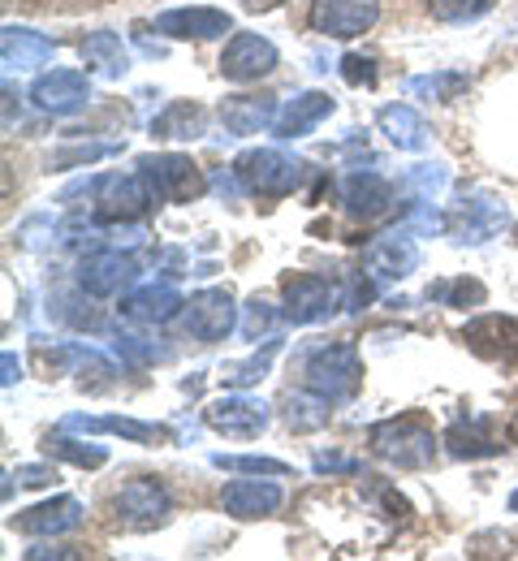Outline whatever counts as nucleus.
Returning <instances> with one entry per match:
<instances>
[{"mask_svg": "<svg viewBox=\"0 0 518 561\" xmlns=\"http://www.w3.org/2000/svg\"><path fill=\"white\" fill-rule=\"evenodd\" d=\"M298 376H302V389H311L337 407V402H350L359 393L364 358L350 342H315L298 354Z\"/></svg>", "mask_w": 518, "mask_h": 561, "instance_id": "f257e3e1", "label": "nucleus"}, {"mask_svg": "<svg viewBox=\"0 0 518 561\" xmlns=\"http://www.w3.org/2000/svg\"><path fill=\"white\" fill-rule=\"evenodd\" d=\"M307 160L286 156L277 147H251L233 160V178L242 182L246 195H264V199H286L307 182Z\"/></svg>", "mask_w": 518, "mask_h": 561, "instance_id": "f03ea898", "label": "nucleus"}, {"mask_svg": "<svg viewBox=\"0 0 518 561\" xmlns=\"http://www.w3.org/2000/svg\"><path fill=\"white\" fill-rule=\"evenodd\" d=\"M156 204L160 199H156L143 169H135V173H104V178H95V208H91V216L100 225H139Z\"/></svg>", "mask_w": 518, "mask_h": 561, "instance_id": "7ed1b4c3", "label": "nucleus"}, {"mask_svg": "<svg viewBox=\"0 0 518 561\" xmlns=\"http://www.w3.org/2000/svg\"><path fill=\"white\" fill-rule=\"evenodd\" d=\"M368 445L376 458H384V462H393V467H402V471H424V467H433V458H437V436H433V427H424V423H415V420L371 423Z\"/></svg>", "mask_w": 518, "mask_h": 561, "instance_id": "20e7f679", "label": "nucleus"}, {"mask_svg": "<svg viewBox=\"0 0 518 561\" xmlns=\"http://www.w3.org/2000/svg\"><path fill=\"white\" fill-rule=\"evenodd\" d=\"M510 225V211L497 195L484 191H462L453 204H445V233L453 242H488Z\"/></svg>", "mask_w": 518, "mask_h": 561, "instance_id": "39448f33", "label": "nucleus"}, {"mask_svg": "<svg viewBox=\"0 0 518 561\" xmlns=\"http://www.w3.org/2000/svg\"><path fill=\"white\" fill-rule=\"evenodd\" d=\"M139 169L148 173L151 191L160 204H191L208 191V178L204 169L182 156V151H160V156H139Z\"/></svg>", "mask_w": 518, "mask_h": 561, "instance_id": "423d86ee", "label": "nucleus"}, {"mask_svg": "<svg viewBox=\"0 0 518 561\" xmlns=\"http://www.w3.org/2000/svg\"><path fill=\"white\" fill-rule=\"evenodd\" d=\"M74 280L91 298H117V294H130V285L139 280V260L117 247H95L78 260Z\"/></svg>", "mask_w": 518, "mask_h": 561, "instance_id": "0eeeda50", "label": "nucleus"}, {"mask_svg": "<svg viewBox=\"0 0 518 561\" xmlns=\"http://www.w3.org/2000/svg\"><path fill=\"white\" fill-rule=\"evenodd\" d=\"M337 307H346L342 285L320 273H298L286 280V320L290 324H324Z\"/></svg>", "mask_w": 518, "mask_h": 561, "instance_id": "6e6552de", "label": "nucleus"}, {"mask_svg": "<svg viewBox=\"0 0 518 561\" xmlns=\"http://www.w3.org/2000/svg\"><path fill=\"white\" fill-rule=\"evenodd\" d=\"M113 514H117V527H126V531H151V527L169 523L173 501H169V489L156 480H130L113 496Z\"/></svg>", "mask_w": 518, "mask_h": 561, "instance_id": "1a4fd4ad", "label": "nucleus"}, {"mask_svg": "<svg viewBox=\"0 0 518 561\" xmlns=\"http://www.w3.org/2000/svg\"><path fill=\"white\" fill-rule=\"evenodd\" d=\"M415 268H419V247H415V233H406V229H393L384 238H371L368 251H364V273L380 289L393 285V280L411 277Z\"/></svg>", "mask_w": 518, "mask_h": 561, "instance_id": "9d476101", "label": "nucleus"}, {"mask_svg": "<svg viewBox=\"0 0 518 561\" xmlns=\"http://www.w3.org/2000/svg\"><path fill=\"white\" fill-rule=\"evenodd\" d=\"M31 100H35L39 113L74 117L91 104V78H87V70H48L35 78Z\"/></svg>", "mask_w": 518, "mask_h": 561, "instance_id": "9b49d317", "label": "nucleus"}, {"mask_svg": "<svg viewBox=\"0 0 518 561\" xmlns=\"http://www.w3.org/2000/svg\"><path fill=\"white\" fill-rule=\"evenodd\" d=\"M177 311H186V298L173 280H148V285H135L130 294H122V320L143 324V329L169 324Z\"/></svg>", "mask_w": 518, "mask_h": 561, "instance_id": "f8f14e48", "label": "nucleus"}, {"mask_svg": "<svg viewBox=\"0 0 518 561\" xmlns=\"http://www.w3.org/2000/svg\"><path fill=\"white\" fill-rule=\"evenodd\" d=\"M238 329V307L229 289H199L186 302V333L195 342H225Z\"/></svg>", "mask_w": 518, "mask_h": 561, "instance_id": "ddd939ff", "label": "nucleus"}, {"mask_svg": "<svg viewBox=\"0 0 518 561\" xmlns=\"http://www.w3.org/2000/svg\"><path fill=\"white\" fill-rule=\"evenodd\" d=\"M380 0H315L311 4V31L329 39H350L376 26Z\"/></svg>", "mask_w": 518, "mask_h": 561, "instance_id": "4468645a", "label": "nucleus"}, {"mask_svg": "<svg viewBox=\"0 0 518 561\" xmlns=\"http://www.w3.org/2000/svg\"><path fill=\"white\" fill-rule=\"evenodd\" d=\"M277 70V48L273 39L264 35H251V31H238L221 53V73L229 82H260Z\"/></svg>", "mask_w": 518, "mask_h": 561, "instance_id": "2eb2a0df", "label": "nucleus"}, {"mask_svg": "<svg viewBox=\"0 0 518 561\" xmlns=\"http://www.w3.org/2000/svg\"><path fill=\"white\" fill-rule=\"evenodd\" d=\"M204 420L208 427H217L221 436H233V440H251V436H260L264 427H268V402H260V398H246V393H225L217 398L208 411H204Z\"/></svg>", "mask_w": 518, "mask_h": 561, "instance_id": "dca6fc26", "label": "nucleus"}, {"mask_svg": "<svg viewBox=\"0 0 518 561\" xmlns=\"http://www.w3.org/2000/svg\"><path fill=\"white\" fill-rule=\"evenodd\" d=\"M342 208L355 220H380L393 208V182L371 173V169H355L342 178Z\"/></svg>", "mask_w": 518, "mask_h": 561, "instance_id": "f3484780", "label": "nucleus"}, {"mask_svg": "<svg viewBox=\"0 0 518 561\" xmlns=\"http://www.w3.org/2000/svg\"><path fill=\"white\" fill-rule=\"evenodd\" d=\"M156 31L169 39H217L225 31H233V18L225 9L208 4H191V9H169L156 18Z\"/></svg>", "mask_w": 518, "mask_h": 561, "instance_id": "a211bd4d", "label": "nucleus"}, {"mask_svg": "<svg viewBox=\"0 0 518 561\" xmlns=\"http://www.w3.org/2000/svg\"><path fill=\"white\" fill-rule=\"evenodd\" d=\"M277 100L273 95H225L217 117L233 139H246V135H260V130H273L277 122Z\"/></svg>", "mask_w": 518, "mask_h": 561, "instance_id": "6ab92c4d", "label": "nucleus"}, {"mask_svg": "<svg viewBox=\"0 0 518 561\" xmlns=\"http://www.w3.org/2000/svg\"><path fill=\"white\" fill-rule=\"evenodd\" d=\"M333 95H324V91H298L295 100H286L281 104V113H277V122H273V135L286 142L302 139V135H311L324 117H333Z\"/></svg>", "mask_w": 518, "mask_h": 561, "instance_id": "aec40b11", "label": "nucleus"}, {"mask_svg": "<svg viewBox=\"0 0 518 561\" xmlns=\"http://www.w3.org/2000/svg\"><path fill=\"white\" fill-rule=\"evenodd\" d=\"M82 518H87V510L78 496H53V501L26 510L22 518H13V527L22 536H66V531L82 527Z\"/></svg>", "mask_w": 518, "mask_h": 561, "instance_id": "412c9836", "label": "nucleus"}, {"mask_svg": "<svg viewBox=\"0 0 518 561\" xmlns=\"http://www.w3.org/2000/svg\"><path fill=\"white\" fill-rule=\"evenodd\" d=\"M462 342L484 358H518V320L515 316H475L462 329Z\"/></svg>", "mask_w": 518, "mask_h": 561, "instance_id": "4be33fe9", "label": "nucleus"}, {"mask_svg": "<svg viewBox=\"0 0 518 561\" xmlns=\"http://www.w3.org/2000/svg\"><path fill=\"white\" fill-rule=\"evenodd\" d=\"M445 449L453 454V458H493V454H502V440H497V427L488 415H462V420L449 423V432H445Z\"/></svg>", "mask_w": 518, "mask_h": 561, "instance_id": "5701e85b", "label": "nucleus"}, {"mask_svg": "<svg viewBox=\"0 0 518 561\" xmlns=\"http://www.w3.org/2000/svg\"><path fill=\"white\" fill-rule=\"evenodd\" d=\"M0 53H4V70L22 73V70H39L57 57V44L39 31H26V26H4L0 35Z\"/></svg>", "mask_w": 518, "mask_h": 561, "instance_id": "b1692460", "label": "nucleus"}, {"mask_svg": "<svg viewBox=\"0 0 518 561\" xmlns=\"http://www.w3.org/2000/svg\"><path fill=\"white\" fill-rule=\"evenodd\" d=\"M286 501V492L277 484H255V480H233L221 489L225 514L233 518H264V514H277Z\"/></svg>", "mask_w": 518, "mask_h": 561, "instance_id": "393cba45", "label": "nucleus"}, {"mask_svg": "<svg viewBox=\"0 0 518 561\" xmlns=\"http://www.w3.org/2000/svg\"><path fill=\"white\" fill-rule=\"evenodd\" d=\"M61 432H113V436H126V440H139V445L169 440V427L164 423L126 420V415H100V420L95 415H66Z\"/></svg>", "mask_w": 518, "mask_h": 561, "instance_id": "a878e982", "label": "nucleus"}, {"mask_svg": "<svg viewBox=\"0 0 518 561\" xmlns=\"http://www.w3.org/2000/svg\"><path fill=\"white\" fill-rule=\"evenodd\" d=\"M78 53H82V66L87 70L108 78V82H117L122 73L130 70V53H126V44H122L117 31H91Z\"/></svg>", "mask_w": 518, "mask_h": 561, "instance_id": "bb28decb", "label": "nucleus"}, {"mask_svg": "<svg viewBox=\"0 0 518 561\" xmlns=\"http://www.w3.org/2000/svg\"><path fill=\"white\" fill-rule=\"evenodd\" d=\"M208 135V113L195 100H173L160 117H151V139L164 142H186Z\"/></svg>", "mask_w": 518, "mask_h": 561, "instance_id": "cd10ccee", "label": "nucleus"}, {"mask_svg": "<svg viewBox=\"0 0 518 561\" xmlns=\"http://www.w3.org/2000/svg\"><path fill=\"white\" fill-rule=\"evenodd\" d=\"M380 130L389 135L393 147H402V151H424V147L433 142L428 122H424L411 104H384V108H380Z\"/></svg>", "mask_w": 518, "mask_h": 561, "instance_id": "c85d7f7f", "label": "nucleus"}, {"mask_svg": "<svg viewBox=\"0 0 518 561\" xmlns=\"http://www.w3.org/2000/svg\"><path fill=\"white\" fill-rule=\"evenodd\" d=\"M281 320H286V311H277L273 302H264L260 294L242 307V320H238V329H242V337L246 342H273L277 337V329H281Z\"/></svg>", "mask_w": 518, "mask_h": 561, "instance_id": "c756f323", "label": "nucleus"}, {"mask_svg": "<svg viewBox=\"0 0 518 561\" xmlns=\"http://www.w3.org/2000/svg\"><path fill=\"white\" fill-rule=\"evenodd\" d=\"M329 398H320V393H311V389H302V393H290L286 398V423L295 427V432H315V427H324L329 423Z\"/></svg>", "mask_w": 518, "mask_h": 561, "instance_id": "7c9ffc66", "label": "nucleus"}, {"mask_svg": "<svg viewBox=\"0 0 518 561\" xmlns=\"http://www.w3.org/2000/svg\"><path fill=\"white\" fill-rule=\"evenodd\" d=\"M488 298V289L471 277H445L428 285V302H441V307H480Z\"/></svg>", "mask_w": 518, "mask_h": 561, "instance_id": "2f4dec72", "label": "nucleus"}, {"mask_svg": "<svg viewBox=\"0 0 518 561\" xmlns=\"http://www.w3.org/2000/svg\"><path fill=\"white\" fill-rule=\"evenodd\" d=\"M48 458H61V462H74V467H87V471H95V467H104L108 462V449L104 445H87V440H70L66 432L61 436H48Z\"/></svg>", "mask_w": 518, "mask_h": 561, "instance_id": "473e14b6", "label": "nucleus"}, {"mask_svg": "<svg viewBox=\"0 0 518 561\" xmlns=\"http://www.w3.org/2000/svg\"><path fill=\"white\" fill-rule=\"evenodd\" d=\"M281 351V342L273 337L264 354H251V358H242V363H225V385H233V389H246V385H260L264 376H268V367H273V358Z\"/></svg>", "mask_w": 518, "mask_h": 561, "instance_id": "72a5a7b5", "label": "nucleus"}, {"mask_svg": "<svg viewBox=\"0 0 518 561\" xmlns=\"http://www.w3.org/2000/svg\"><path fill=\"white\" fill-rule=\"evenodd\" d=\"M467 87H471V78H467V73H453V70L424 73V78H411V82H406V91H411V95H428V100H441V104L458 100Z\"/></svg>", "mask_w": 518, "mask_h": 561, "instance_id": "f704fd0d", "label": "nucleus"}, {"mask_svg": "<svg viewBox=\"0 0 518 561\" xmlns=\"http://www.w3.org/2000/svg\"><path fill=\"white\" fill-rule=\"evenodd\" d=\"M212 467H221V471H246V476H290V462L264 458V454H212Z\"/></svg>", "mask_w": 518, "mask_h": 561, "instance_id": "c9c22d12", "label": "nucleus"}, {"mask_svg": "<svg viewBox=\"0 0 518 561\" xmlns=\"http://www.w3.org/2000/svg\"><path fill=\"white\" fill-rule=\"evenodd\" d=\"M406 186L419 195V204H437L441 191L449 186V169H445V164H415V169L406 173Z\"/></svg>", "mask_w": 518, "mask_h": 561, "instance_id": "e433bc0d", "label": "nucleus"}, {"mask_svg": "<svg viewBox=\"0 0 518 561\" xmlns=\"http://www.w3.org/2000/svg\"><path fill=\"white\" fill-rule=\"evenodd\" d=\"M122 151V142H74V147H66V151H57L53 156V169H78V164H95V160H104V156H117Z\"/></svg>", "mask_w": 518, "mask_h": 561, "instance_id": "4c0bfd02", "label": "nucleus"}, {"mask_svg": "<svg viewBox=\"0 0 518 561\" xmlns=\"http://www.w3.org/2000/svg\"><path fill=\"white\" fill-rule=\"evenodd\" d=\"M497 0H428V9L441 18V22H471L480 13H488Z\"/></svg>", "mask_w": 518, "mask_h": 561, "instance_id": "58836bf2", "label": "nucleus"}, {"mask_svg": "<svg viewBox=\"0 0 518 561\" xmlns=\"http://www.w3.org/2000/svg\"><path fill=\"white\" fill-rule=\"evenodd\" d=\"M113 354H117L122 363H130V367H148V363H156L164 351H160V346H151V342H143V337H117Z\"/></svg>", "mask_w": 518, "mask_h": 561, "instance_id": "ea45409f", "label": "nucleus"}, {"mask_svg": "<svg viewBox=\"0 0 518 561\" xmlns=\"http://www.w3.org/2000/svg\"><path fill=\"white\" fill-rule=\"evenodd\" d=\"M337 70H342V78H346V82H350V87H371V82H376V61H371V57H364V53H350V57H342V66H337Z\"/></svg>", "mask_w": 518, "mask_h": 561, "instance_id": "a19ab883", "label": "nucleus"}, {"mask_svg": "<svg viewBox=\"0 0 518 561\" xmlns=\"http://www.w3.org/2000/svg\"><path fill=\"white\" fill-rule=\"evenodd\" d=\"M315 471L320 476H359L364 462L359 458H346V454H315Z\"/></svg>", "mask_w": 518, "mask_h": 561, "instance_id": "79ce46f5", "label": "nucleus"}, {"mask_svg": "<svg viewBox=\"0 0 518 561\" xmlns=\"http://www.w3.org/2000/svg\"><path fill=\"white\" fill-rule=\"evenodd\" d=\"M13 480H22L26 489H48V484H57V471H53V467H35V462H26V467L13 471Z\"/></svg>", "mask_w": 518, "mask_h": 561, "instance_id": "37998d69", "label": "nucleus"}, {"mask_svg": "<svg viewBox=\"0 0 518 561\" xmlns=\"http://www.w3.org/2000/svg\"><path fill=\"white\" fill-rule=\"evenodd\" d=\"M0 363H4V385H13V380H18V371H22V367H18V358H13V351L0 354Z\"/></svg>", "mask_w": 518, "mask_h": 561, "instance_id": "c03bdc74", "label": "nucleus"}, {"mask_svg": "<svg viewBox=\"0 0 518 561\" xmlns=\"http://www.w3.org/2000/svg\"><path fill=\"white\" fill-rule=\"evenodd\" d=\"M242 4H246V9H251V13H264V9H277V4H281V0H242Z\"/></svg>", "mask_w": 518, "mask_h": 561, "instance_id": "a18cd8bd", "label": "nucleus"}, {"mask_svg": "<svg viewBox=\"0 0 518 561\" xmlns=\"http://www.w3.org/2000/svg\"><path fill=\"white\" fill-rule=\"evenodd\" d=\"M510 510H515V514H518V489L510 492Z\"/></svg>", "mask_w": 518, "mask_h": 561, "instance_id": "49530a36", "label": "nucleus"}, {"mask_svg": "<svg viewBox=\"0 0 518 561\" xmlns=\"http://www.w3.org/2000/svg\"><path fill=\"white\" fill-rule=\"evenodd\" d=\"M515 233H518V229H515Z\"/></svg>", "mask_w": 518, "mask_h": 561, "instance_id": "de8ad7c7", "label": "nucleus"}]
</instances>
